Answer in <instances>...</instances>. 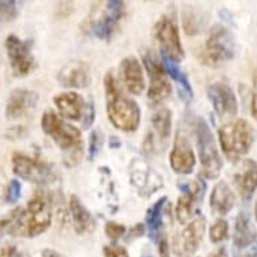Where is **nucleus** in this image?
Here are the masks:
<instances>
[{
    "instance_id": "14",
    "label": "nucleus",
    "mask_w": 257,
    "mask_h": 257,
    "mask_svg": "<svg viewBox=\"0 0 257 257\" xmlns=\"http://www.w3.org/2000/svg\"><path fill=\"white\" fill-rule=\"evenodd\" d=\"M38 104V94L27 89H15L10 93L6 104V117L9 120H18L35 109Z\"/></svg>"
},
{
    "instance_id": "17",
    "label": "nucleus",
    "mask_w": 257,
    "mask_h": 257,
    "mask_svg": "<svg viewBox=\"0 0 257 257\" xmlns=\"http://www.w3.org/2000/svg\"><path fill=\"white\" fill-rule=\"evenodd\" d=\"M182 189V195L178 198L177 206H175V215L181 223H186L194 211L195 203L202 197L203 191L206 190V186H203L201 182H190L189 185L179 186Z\"/></svg>"
},
{
    "instance_id": "23",
    "label": "nucleus",
    "mask_w": 257,
    "mask_h": 257,
    "mask_svg": "<svg viewBox=\"0 0 257 257\" xmlns=\"http://www.w3.org/2000/svg\"><path fill=\"white\" fill-rule=\"evenodd\" d=\"M171 117H173V114L166 108H162L152 116V136H155L159 143H162V142L166 143L171 136V128H173Z\"/></svg>"
},
{
    "instance_id": "35",
    "label": "nucleus",
    "mask_w": 257,
    "mask_h": 257,
    "mask_svg": "<svg viewBox=\"0 0 257 257\" xmlns=\"http://www.w3.org/2000/svg\"><path fill=\"white\" fill-rule=\"evenodd\" d=\"M14 219V211L11 214H9L5 218H0V237L3 236L6 232H9V228L11 222H13Z\"/></svg>"
},
{
    "instance_id": "27",
    "label": "nucleus",
    "mask_w": 257,
    "mask_h": 257,
    "mask_svg": "<svg viewBox=\"0 0 257 257\" xmlns=\"http://www.w3.org/2000/svg\"><path fill=\"white\" fill-rule=\"evenodd\" d=\"M228 221H225V219L222 218H218L210 226V232H209V234H210V240L217 244V242H221V241L225 240V238L228 237Z\"/></svg>"
},
{
    "instance_id": "28",
    "label": "nucleus",
    "mask_w": 257,
    "mask_h": 257,
    "mask_svg": "<svg viewBox=\"0 0 257 257\" xmlns=\"http://www.w3.org/2000/svg\"><path fill=\"white\" fill-rule=\"evenodd\" d=\"M102 135L101 132L96 130L90 134V138H89V147H88V156L89 160L94 159V156L97 155L98 151L101 150L102 147Z\"/></svg>"
},
{
    "instance_id": "5",
    "label": "nucleus",
    "mask_w": 257,
    "mask_h": 257,
    "mask_svg": "<svg viewBox=\"0 0 257 257\" xmlns=\"http://www.w3.org/2000/svg\"><path fill=\"white\" fill-rule=\"evenodd\" d=\"M195 138H197L199 162H201V174L206 179L218 178L222 169V159L219 156L214 135L210 131L207 122L202 118H199L195 125Z\"/></svg>"
},
{
    "instance_id": "31",
    "label": "nucleus",
    "mask_w": 257,
    "mask_h": 257,
    "mask_svg": "<svg viewBox=\"0 0 257 257\" xmlns=\"http://www.w3.org/2000/svg\"><path fill=\"white\" fill-rule=\"evenodd\" d=\"M105 233L106 236L112 238V240H117L120 237H122L125 234V226L121 225V223L117 222H108L105 225Z\"/></svg>"
},
{
    "instance_id": "30",
    "label": "nucleus",
    "mask_w": 257,
    "mask_h": 257,
    "mask_svg": "<svg viewBox=\"0 0 257 257\" xmlns=\"http://www.w3.org/2000/svg\"><path fill=\"white\" fill-rule=\"evenodd\" d=\"M17 15V0H0V17L13 19Z\"/></svg>"
},
{
    "instance_id": "21",
    "label": "nucleus",
    "mask_w": 257,
    "mask_h": 257,
    "mask_svg": "<svg viewBox=\"0 0 257 257\" xmlns=\"http://www.w3.org/2000/svg\"><path fill=\"white\" fill-rule=\"evenodd\" d=\"M69 211L72 214L73 222H74V230L78 234H86L94 229V219L90 211L82 205L80 199L76 195L70 197L69 201Z\"/></svg>"
},
{
    "instance_id": "13",
    "label": "nucleus",
    "mask_w": 257,
    "mask_h": 257,
    "mask_svg": "<svg viewBox=\"0 0 257 257\" xmlns=\"http://www.w3.org/2000/svg\"><path fill=\"white\" fill-rule=\"evenodd\" d=\"M195 159L194 150L189 143V140L178 132L174 140L173 151L170 154V166L179 175H189L194 171Z\"/></svg>"
},
{
    "instance_id": "18",
    "label": "nucleus",
    "mask_w": 257,
    "mask_h": 257,
    "mask_svg": "<svg viewBox=\"0 0 257 257\" xmlns=\"http://www.w3.org/2000/svg\"><path fill=\"white\" fill-rule=\"evenodd\" d=\"M53 101L63 118L82 121L88 101H85L81 94L76 92H63L57 94Z\"/></svg>"
},
{
    "instance_id": "41",
    "label": "nucleus",
    "mask_w": 257,
    "mask_h": 257,
    "mask_svg": "<svg viewBox=\"0 0 257 257\" xmlns=\"http://www.w3.org/2000/svg\"><path fill=\"white\" fill-rule=\"evenodd\" d=\"M146 2H155V0H146Z\"/></svg>"
},
{
    "instance_id": "36",
    "label": "nucleus",
    "mask_w": 257,
    "mask_h": 257,
    "mask_svg": "<svg viewBox=\"0 0 257 257\" xmlns=\"http://www.w3.org/2000/svg\"><path fill=\"white\" fill-rule=\"evenodd\" d=\"M18 249L15 245L11 244H5L0 245V257H14L15 252Z\"/></svg>"
},
{
    "instance_id": "33",
    "label": "nucleus",
    "mask_w": 257,
    "mask_h": 257,
    "mask_svg": "<svg viewBox=\"0 0 257 257\" xmlns=\"http://www.w3.org/2000/svg\"><path fill=\"white\" fill-rule=\"evenodd\" d=\"M94 104H93L92 100H89L88 105H86V110H85L84 118H82V126H84L85 130L89 128V126L92 125L93 121H94Z\"/></svg>"
},
{
    "instance_id": "2",
    "label": "nucleus",
    "mask_w": 257,
    "mask_h": 257,
    "mask_svg": "<svg viewBox=\"0 0 257 257\" xmlns=\"http://www.w3.org/2000/svg\"><path fill=\"white\" fill-rule=\"evenodd\" d=\"M42 131L50 138L57 147L68 154V158L77 163L82 155V136L80 130L63 121L53 110H46L41 120Z\"/></svg>"
},
{
    "instance_id": "37",
    "label": "nucleus",
    "mask_w": 257,
    "mask_h": 257,
    "mask_svg": "<svg viewBox=\"0 0 257 257\" xmlns=\"http://www.w3.org/2000/svg\"><path fill=\"white\" fill-rule=\"evenodd\" d=\"M250 112H252V116L257 120V92L253 94L252 102H250Z\"/></svg>"
},
{
    "instance_id": "20",
    "label": "nucleus",
    "mask_w": 257,
    "mask_h": 257,
    "mask_svg": "<svg viewBox=\"0 0 257 257\" xmlns=\"http://www.w3.org/2000/svg\"><path fill=\"white\" fill-rule=\"evenodd\" d=\"M236 203V195L225 181H219L210 194V207L214 214L226 215Z\"/></svg>"
},
{
    "instance_id": "12",
    "label": "nucleus",
    "mask_w": 257,
    "mask_h": 257,
    "mask_svg": "<svg viewBox=\"0 0 257 257\" xmlns=\"http://www.w3.org/2000/svg\"><path fill=\"white\" fill-rule=\"evenodd\" d=\"M207 97L217 116L232 120L238 112V102L233 89L225 82H214L207 88Z\"/></svg>"
},
{
    "instance_id": "10",
    "label": "nucleus",
    "mask_w": 257,
    "mask_h": 257,
    "mask_svg": "<svg viewBox=\"0 0 257 257\" xmlns=\"http://www.w3.org/2000/svg\"><path fill=\"white\" fill-rule=\"evenodd\" d=\"M5 46L14 74L17 77L29 76L35 66L31 41H25L18 35L10 34L6 38Z\"/></svg>"
},
{
    "instance_id": "1",
    "label": "nucleus",
    "mask_w": 257,
    "mask_h": 257,
    "mask_svg": "<svg viewBox=\"0 0 257 257\" xmlns=\"http://www.w3.org/2000/svg\"><path fill=\"white\" fill-rule=\"evenodd\" d=\"M104 88L106 94V113L109 121L120 131L135 132L139 128L142 118L139 105L122 94L112 72L105 74Z\"/></svg>"
},
{
    "instance_id": "32",
    "label": "nucleus",
    "mask_w": 257,
    "mask_h": 257,
    "mask_svg": "<svg viewBox=\"0 0 257 257\" xmlns=\"http://www.w3.org/2000/svg\"><path fill=\"white\" fill-rule=\"evenodd\" d=\"M104 256L105 257H130V253L125 248L118 245H109L104 248Z\"/></svg>"
},
{
    "instance_id": "16",
    "label": "nucleus",
    "mask_w": 257,
    "mask_h": 257,
    "mask_svg": "<svg viewBox=\"0 0 257 257\" xmlns=\"http://www.w3.org/2000/svg\"><path fill=\"white\" fill-rule=\"evenodd\" d=\"M233 185L244 199L252 198L257 190V163L252 159L241 162L232 175Z\"/></svg>"
},
{
    "instance_id": "39",
    "label": "nucleus",
    "mask_w": 257,
    "mask_h": 257,
    "mask_svg": "<svg viewBox=\"0 0 257 257\" xmlns=\"http://www.w3.org/2000/svg\"><path fill=\"white\" fill-rule=\"evenodd\" d=\"M43 257H62L59 253L54 252V250H50V249H46L45 252L42 253Z\"/></svg>"
},
{
    "instance_id": "25",
    "label": "nucleus",
    "mask_w": 257,
    "mask_h": 257,
    "mask_svg": "<svg viewBox=\"0 0 257 257\" xmlns=\"http://www.w3.org/2000/svg\"><path fill=\"white\" fill-rule=\"evenodd\" d=\"M182 21H183V30L187 35H197L205 27V18L201 13L195 11L193 7L185 9L182 14Z\"/></svg>"
},
{
    "instance_id": "19",
    "label": "nucleus",
    "mask_w": 257,
    "mask_h": 257,
    "mask_svg": "<svg viewBox=\"0 0 257 257\" xmlns=\"http://www.w3.org/2000/svg\"><path fill=\"white\" fill-rule=\"evenodd\" d=\"M120 76L126 90L132 94H140L146 89L143 68L135 57H125L120 63Z\"/></svg>"
},
{
    "instance_id": "34",
    "label": "nucleus",
    "mask_w": 257,
    "mask_h": 257,
    "mask_svg": "<svg viewBox=\"0 0 257 257\" xmlns=\"http://www.w3.org/2000/svg\"><path fill=\"white\" fill-rule=\"evenodd\" d=\"M159 257H170V245L166 236H162L159 240Z\"/></svg>"
},
{
    "instance_id": "7",
    "label": "nucleus",
    "mask_w": 257,
    "mask_h": 257,
    "mask_svg": "<svg viewBox=\"0 0 257 257\" xmlns=\"http://www.w3.org/2000/svg\"><path fill=\"white\" fill-rule=\"evenodd\" d=\"M13 171L21 179L35 185H50L55 181V171L50 165L19 152L13 155Z\"/></svg>"
},
{
    "instance_id": "22",
    "label": "nucleus",
    "mask_w": 257,
    "mask_h": 257,
    "mask_svg": "<svg viewBox=\"0 0 257 257\" xmlns=\"http://www.w3.org/2000/svg\"><path fill=\"white\" fill-rule=\"evenodd\" d=\"M162 62L165 65V69L167 74H169V78L175 82L178 89V93H179V96L183 101L190 102L194 97V92H193V88H191V85H190L189 80H187V77L186 74L181 70V68L178 66V62H174L171 59L165 58V57H162Z\"/></svg>"
},
{
    "instance_id": "38",
    "label": "nucleus",
    "mask_w": 257,
    "mask_h": 257,
    "mask_svg": "<svg viewBox=\"0 0 257 257\" xmlns=\"http://www.w3.org/2000/svg\"><path fill=\"white\" fill-rule=\"evenodd\" d=\"M207 257H229V256H228V252H226V249L218 248L217 250H214V252H211Z\"/></svg>"
},
{
    "instance_id": "8",
    "label": "nucleus",
    "mask_w": 257,
    "mask_h": 257,
    "mask_svg": "<svg viewBox=\"0 0 257 257\" xmlns=\"http://www.w3.org/2000/svg\"><path fill=\"white\" fill-rule=\"evenodd\" d=\"M154 34L159 43L162 57L174 62H179L185 58V49L182 46L179 29L173 18H160L154 27Z\"/></svg>"
},
{
    "instance_id": "4",
    "label": "nucleus",
    "mask_w": 257,
    "mask_h": 257,
    "mask_svg": "<svg viewBox=\"0 0 257 257\" xmlns=\"http://www.w3.org/2000/svg\"><path fill=\"white\" fill-rule=\"evenodd\" d=\"M236 54V41L232 31L223 25L213 26L209 31L201 57L207 66H221Z\"/></svg>"
},
{
    "instance_id": "24",
    "label": "nucleus",
    "mask_w": 257,
    "mask_h": 257,
    "mask_svg": "<svg viewBox=\"0 0 257 257\" xmlns=\"http://www.w3.org/2000/svg\"><path fill=\"white\" fill-rule=\"evenodd\" d=\"M256 240V230L253 228L250 219L245 213H241L236 218L234 226V244L238 248H245Z\"/></svg>"
},
{
    "instance_id": "11",
    "label": "nucleus",
    "mask_w": 257,
    "mask_h": 257,
    "mask_svg": "<svg viewBox=\"0 0 257 257\" xmlns=\"http://www.w3.org/2000/svg\"><path fill=\"white\" fill-rule=\"evenodd\" d=\"M206 230V219L197 217L174 236L173 250L178 257H193L198 250Z\"/></svg>"
},
{
    "instance_id": "6",
    "label": "nucleus",
    "mask_w": 257,
    "mask_h": 257,
    "mask_svg": "<svg viewBox=\"0 0 257 257\" xmlns=\"http://www.w3.org/2000/svg\"><path fill=\"white\" fill-rule=\"evenodd\" d=\"M142 58H143L144 69H146V72L148 74V80H150L147 92L148 100L154 105L162 104L166 100H169L171 93H173V85L170 82L169 74L166 72L165 65L162 62V59L158 58L150 50L144 51Z\"/></svg>"
},
{
    "instance_id": "26",
    "label": "nucleus",
    "mask_w": 257,
    "mask_h": 257,
    "mask_svg": "<svg viewBox=\"0 0 257 257\" xmlns=\"http://www.w3.org/2000/svg\"><path fill=\"white\" fill-rule=\"evenodd\" d=\"M166 201H167L166 198L159 199L148 209L147 225L152 233L158 232V229L162 225V214H163V207H165Z\"/></svg>"
},
{
    "instance_id": "3",
    "label": "nucleus",
    "mask_w": 257,
    "mask_h": 257,
    "mask_svg": "<svg viewBox=\"0 0 257 257\" xmlns=\"http://www.w3.org/2000/svg\"><path fill=\"white\" fill-rule=\"evenodd\" d=\"M218 142L223 155L232 162H238L252 147V126L244 118L226 122L218 130Z\"/></svg>"
},
{
    "instance_id": "40",
    "label": "nucleus",
    "mask_w": 257,
    "mask_h": 257,
    "mask_svg": "<svg viewBox=\"0 0 257 257\" xmlns=\"http://www.w3.org/2000/svg\"><path fill=\"white\" fill-rule=\"evenodd\" d=\"M254 214H256V218H257V202H256V207H254Z\"/></svg>"
},
{
    "instance_id": "29",
    "label": "nucleus",
    "mask_w": 257,
    "mask_h": 257,
    "mask_svg": "<svg viewBox=\"0 0 257 257\" xmlns=\"http://www.w3.org/2000/svg\"><path fill=\"white\" fill-rule=\"evenodd\" d=\"M22 194V185L19 183V181L14 179V181L10 182L9 187H7V191H6V201L9 203H17L21 198Z\"/></svg>"
},
{
    "instance_id": "9",
    "label": "nucleus",
    "mask_w": 257,
    "mask_h": 257,
    "mask_svg": "<svg viewBox=\"0 0 257 257\" xmlns=\"http://www.w3.org/2000/svg\"><path fill=\"white\" fill-rule=\"evenodd\" d=\"M104 2H105L104 13L100 18H94L88 22V30L96 38L109 41L125 15V5L124 0H104Z\"/></svg>"
},
{
    "instance_id": "15",
    "label": "nucleus",
    "mask_w": 257,
    "mask_h": 257,
    "mask_svg": "<svg viewBox=\"0 0 257 257\" xmlns=\"http://www.w3.org/2000/svg\"><path fill=\"white\" fill-rule=\"evenodd\" d=\"M59 85L68 89H84L90 84V70L88 63L82 61H73L66 63L57 76Z\"/></svg>"
}]
</instances>
